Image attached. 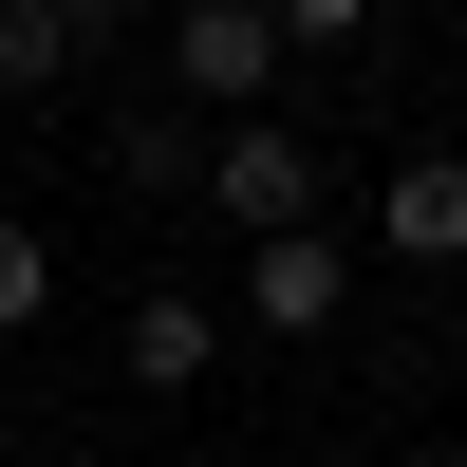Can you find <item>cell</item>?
<instances>
[{
  "label": "cell",
  "mask_w": 467,
  "mask_h": 467,
  "mask_svg": "<svg viewBox=\"0 0 467 467\" xmlns=\"http://www.w3.org/2000/svg\"><path fill=\"white\" fill-rule=\"evenodd\" d=\"M206 206L244 224V244H299V224H318V131H281V112L206 131Z\"/></svg>",
  "instance_id": "6da1fadb"
},
{
  "label": "cell",
  "mask_w": 467,
  "mask_h": 467,
  "mask_svg": "<svg viewBox=\"0 0 467 467\" xmlns=\"http://www.w3.org/2000/svg\"><path fill=\"white\" fill-rule=\"evenodd\" d=\"M169 75H187L206 131H244V112L281 94V19H262V0H187V19H169Z\"/></svg>",
  "instance_id": "7a4b0ae2"
},
{
  "label": "cell",
  "mask_w": 467,
  "mask_h": 467,
  "mask_svg": "<svg viewBox=\"0 0 467 467\" xmlns=\"http://www.w3.org/2000/svg\"><path fill=\"white\" fill-rule=\"evenodd\" d=\"M356 318V244H337V224H299V244H244V337H337Z\"/></svg>",
  "instance_id": "3957f363"
},
{
  "label": "cell",
  "mask_w": 467,
  "mask_h": 467,
  "mask_svg": "<svg viewBox=\"0 0 467 467\" xmlns=\"http://www.w3.org/2000/svg\"><path fill=\"white\" fill-rule=\"evenodd\" d=\"M374 244L449 281V262H467V150H393V187H374Z\"/></svg>",
  "instance_id": "277c9868"
},
{
  "label": "cell",
  "mask_w": 467,
  "mask_h": 467,
  "mask_svg": "<svg viewBox=\"0 0 467 467\" xmlns=\"http://www.w3.org/2000/svg\"><path fill=\"white\" fill-rule=\"evenodd\" d=\"M112 37V0H0V94H75Z\"/></svg>",
  "instance_id": "5b68a950"
},
{
  "label": "cell",
  "mask_w": 467,
  "mask_h": 467,
  "mask_svg": "<svg viewBox=\"0 0 467 467\" xmlns=\"http://www.w3.org/2000/svg\"><path fill=\"white\" fill-rule=\"evenodd\" d=\"M206 374H224V318L187 281H131V393H206Z\"/></svg>",
  "instance_id": "8992f818"
},
{
  "label": "cell",
  "mask_w": 467,
  "mask_h": 467,
  "mask_svg": "<svg viewBox=\"0 0 467 467\" xmlns=\"http://www.w3.org/2000/svg\"><path fill=\"white\" fill-rule=\"evenodd\" d=\"M112 187H131V206H206V112H150V131H112Z\"/></svg>",
  "instance_id": "52a82bcc"
},
{
  "label": "cell",
  "mask_w": 467,
  "mask_h": 467,
  "mask_svg": "<svg viewBox=\"0 0 467 467\" xmlns=\"http://www.w3.org/2000/svg\"><path fill=\"white\" fill-rule=\"evenodd\" d=\"M37 318H57V244L0 206V337H37Z\"/></svg>",
  "instance_id": "ba28073f"
},
{
  "label": "cell",
  "mask_w": 467,
  "mask_h": 467,
  "mask_svg": "<svg viewBox=\"0 0 467 467\" xmlns=\"http://www.w3.org/2000/svg\"><path fill=\"white\" fill-rule=\"evenodd\" d=\"M281 19V57H337V37H374V0H262Z\"/></svg>",
  "instance_id": "9c48e42d"
},
{
  "label": "cell",
  "mask_w": 467,
  "mask_h": 467,
  "mask_svg": "<svg viewBox=\"0 0 467 467\" xmlns=\"http://www.w3.org/2000/svg\"><path fill=\"white\" fill-rule=\"evenodd\" d=\"M318 467H411V449H318Z\"/></svg>",
  "instance_id": "30bf717a"
}]
</instances>
